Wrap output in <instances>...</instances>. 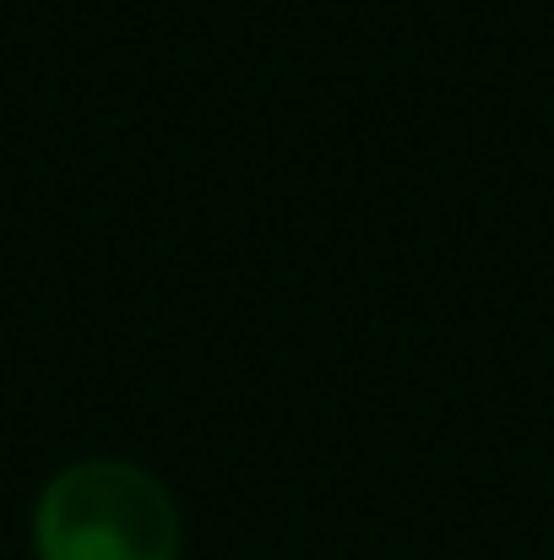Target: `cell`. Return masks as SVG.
<instances>
[{
    "label": "cell",
    "mask_w": 554,
    "mask_h": 560,
    "mask_svg": "<svg viewBox=\"0 0 554 560\" xmlns=\"http://www.w3.org/2000/svg\"><path fill=\"white\" fill-rule=\"evenodd\" d=\"M38 560H180L169 490L115 457L55 474L33 512Z\"/></svg>",
    "instance_id": "1"
}]
</instances>
